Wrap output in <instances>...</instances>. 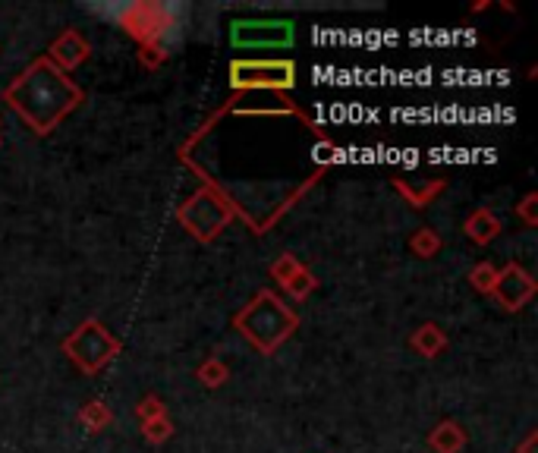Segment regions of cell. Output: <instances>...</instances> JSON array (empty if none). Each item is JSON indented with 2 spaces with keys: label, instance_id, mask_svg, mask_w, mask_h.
I'll list each match as a JSON object with an SVG mask.
<instances>
[{
  "label": "cell",
  "instance_id": "1",
  "mask_svg": "<svg viewBox=\"0 0 538 453\" xmlns=\"http://www.w3.org/2000/svg\"><path fill=\"white\" fill-rule=\"evenodd\" d=\"M4 101L35 136L45 139L85 101V92L41 54L7 85Z\"/></svg>",
  "mask_w": 538,
  "mask_h": 453
},
{
  "label": "cell",
  "instance_id": "2",
  "mask_svg": "<svg viewBox=\"0 0 538 453\" xmlns=\"http://www.w3.org/2000/svg\"><path fill=\"white\" fill-rule=\"evenodd\" d=\"M95 16L111 19L129 38L139 41V48H161L167 57L183 38V26L189 7L186 4H164V0H126V4H82Z\"/></svg>",
  "mask_w": 538,
  "mask_h": 453
},
{
  "label": "cell",
  "instance_id": "3",
  "mask_svg": "<svg viewBox=\"0 0 538 453\" xmlns=\"http://www.w3.org/2000/svg\"><path fill=\"white\" fill-rule=\"evenodd\" d=\"M233 328L262 356H274L299 328V312L277 290H258L233 315Z\"/></svg>",
  "mask_w": 538,
  "mask_h": 453
},
{
  "label": "cell",
  "instance_id": "4",
  "mask_svg": "<svg viewBox=\"0 0 538 453\" xmlns=\"http://www.w3.org/2000/svg\"><path fill=\"white\" fill-rule=\"evenodd\" d=\"M60 350L76 365L82 375H98L123 353V340L111 334L101 318H85L60 340Z\"/></svg>",
  "mask_w": 538,
  "mask_h": 453
},
{
  "label": "cell",
  "instance_id": "5",
  "mask_svg": "<svg viewBox=\"0 0 538 453\" xmlns=\"http://www.w3.org/2000/svg\"><path fill=\"white\" fill-rule=\"evenodd\" d=\"M177 221L196 243H214L233 224V211L214 189L199 186L177 205Z\"/></svg>",
  "mask_w": 538,
  "mask_h": 453
},
{
  "label": "cell",
  "instance_id": "6",
  "mask_svg": "<svg viewBox=\"0 0 538 453\" xmlns=\"http://www.w3.org/2000/svg\"><path fill=\"white\" fill-rule=\"evenodd\" d=\"M230 89L236 95L246 92H274L287 95L296 89V63L293 60H230Z\"/></svg>",
  "mask_w": 538,
  "mask_h": 453
},
{
  "label": "cell",
  "instance_id": "7",
  "mask_svg": "<svg viewBox=\"0 0 538 453\" xmlns=\"http://www.w3.org/2000/svg\"><path fill=\"white\" fill-rule=\"evenodd\" d=\"M296 41L290 19H233L230 45L236 51H284Z\"/></svg>",
  "mask_w": 538,
  "mask_h": 453
},
{
  "label": "cell",
  "instance_id": "8",
  "mask_svg": "<svg viewBox=\"0 0 538 453\" xmlns=\"http://www.w3.org/2000/svg\"><path fill=\"white\" fill-rule=\"evenodd\" d=\"M538 293V284L535 277L516 262H507L504 268H498V277H494V287H491V296L494 302L504 309V312H520L526 309L529 302L535 299Z\"/></svg>",
  "mask_w": 538,
  "mask_h": 453
},
{
  "label": "cell",
  "instance_id": "9",
  "mask_svg": "<svg viewBox=\"0 0 538 453\" xmlns=\"http://www.w3.org/2000/svg\"><path fill=\"white\" fill-rule=\"evenodd\" d=\"M57 70H63V73H73V70H79L85 60L92 57V45H89V38H85L79 29H63L54 41H51V48H48V54H45Z\"/></svg>",
  "mask_w": 538,
  "mask_h": 453
},
{
  "label": "cell",
  "instance_id": "10",
  "mask_svg": "<svg viewBox=\"0 0 538 453\" xmlns=\"http://www.w3.org/2000/svg\"><path fill=\"white\" fill-rule=\"evenodd\" d=\"M463 233L476 246H488V243H494L504 233V224H501V218L491 208H472L469 218L463 221Z\"/></svg>",
  "mask_w": 538,
  "mask_h": 453
},
{
  "label": "cell",
  "instance_id": "11",
  "mask_svg": "<svg viewBox=\"0 0 538 453\" xmlns=\"http://www.w3.org/2000/svg\"><path fill=\"white\" fill-rule=\"evenodd\" d=\"M447 347H450V337L435 321H425V325H419L410 334V350L422 359H438L441 353H447Z\"/></svg>",
  "mask_w": 538,
  "mask_h": 453
},
{
  "label": "cell",
  "instance_id": "12",
  "mask_svg": "<svg viewBox=\"0 0 538 453\" xmlns=\"http://www.w3.org/2000/svg\"><path fill=\"white\" fill-rule=\"evenodd\" d=\"M428 447L432 453H463L466 450V428L457 419H441L432 431H428Z\"/></svg>",
  "mask_w": 538,
  "mask_h": 453
},
{
  "label": "cell",
  "instance_id": "13",
  "mask_svg": "<svg viewBox=\"0 0 538 453\" xmlns=\"http://www.w3.org/2000/svg\"><path fill=\"white\" fill-rule=\"evenodd\" d=\"M394 183V189L403 196V202L410 205V208H416V211H422V208H428L432 205L441 192L447 189V180H425V183H406L403 177H394L391 180Z\"/></svg>",
  "mask_w": 538,
  "mask_h": 453
},
{
  "label": "cell",
  "instance_id": "14",
  "mask_svg": "<svg viewBox=\"0 0 538 453\" xmlns=\"http://www.w3.org/2000/svg\"><path fill=\"white\" fill-rule=\"evenodd\" d=\"M79 425L89 431V435H101L104 428H111L114 422V413H111V406H107L104 400H89L82 409H79Z\"/></svg>",
  "mask_w": 538,
  "mask_h": 453
},
{
  "label": "cell",
  "instance_id": "15",
  "mask_svg": "<svg viewBox=\"0 0 538 453\" xmlns=\"http://www.w3.org/2000/svg\"><path fill=\"white\" fill-rule=\"evenodd\" d=\"M196 378H199L202 387H208V391H218V387H224L230 381V369L221 356H208L205 362H199Z\"/></svg>",
  "mask_w": 538,
  "mask_h": 453
},
{
  "label": "cell",
  "instance_id": "16",
  "mask_svg": "<svg viewBox=\"0 0 538 453\" xmlns=\"http://www.w3.org/2000/svg\"><path fill=\"white\" fill-rule=\"evenodd\" d=\"M406 246H410V252L416 258H435L441 249H444V240L432 230V227H419L410 240H406Z\"/></svg>",
  "mask_w": 538,
  "mask_h": 453
},
{
  "label": "cell",
  "instance_id": "17",
  "mask_svg": "<svg viewBox=\"0 0 538 453\" xmlns=\"http://www.w3.org/2000/svg\"><path fill=\"white\" fill-rule=\"evenodd\" d=\"M315 287H318V277L312 274V268H299L287 284L281 287L290 299H296V302H303V299H309L312 293H315Z\"/></svg>",
  "mask_w": 538,
  "mask_h": 453
},
{
  "label": "cell",
  "instance_id": "18",
  "mask_svg": "<svg viewBox=\"0 0 538 453\" xmlns=\"http://www.w3.org/2000/svg\"><path fill=\"white\" fill-rule=\"evenodd\" d=\"M299 268H306L303 262H299V255H293V252H281V255H277L274 262L268 265V274L274 277V284H277V287H284L287 280H290Z\"/></svg>",
  "mask_w": 538,
  "mask_h": 453
},
{
  "label": "cell",
  "instance_id": "19",
  "mask_svg": "<svg viewBox=\"0 0 538 453\" xmlns=\"http://www.w3.org/2000/svg\"><path fill=\"white\" fill-rule=\"evenodd\" d=\"M174 422H170V416H158V419H148V422H142V438L148 441V444H155V447H161V444H167L170 438H174Z\"/></svg>",
  "mask_w": 538,
  "mask_h": 453
},
{
  "label": "cell",
  "instance_id": "20",
  "mask_svg": "<svg viewBox=\"0 0 538 453\" xmlns=\"http://www.w3.org/2000/svg\"><path fill=\"white\" fill-rule=\"evenodd\" d=\"M494 277H498V265H491V262H476L469 268V284H472V290L482 293V296H491Z\"/></svg>",
  "mask_w": 538,
  "mask_h": 453
},
{
  "label": "cell",
  "instance_id": "21",
  "mask_svg": "<svg viewBox=\"0 0 538 453\" xmlns=\"http://www.w3.org/2000/svg\"><path fill=\"white\" fill-rule=\"evenodd\" d=\"M136 416H139V422H148V419L167 416V403H164L158 394H145V397L136 403Z\"/></svg>",
  "mask_w": 538,
  "mask_h": 453
},
{
  "label": "cell",
  "instance_id": "22",
  "mask_svg": "<svg viewBox=\"0 0 538 453\" xmlns=\"http://www.w3.org/2000/svg\"><path fill=\"white\" fill-rule=\"evenodd\" d=\"M516 218H520L526 227H538V192H526L516 205Z\"/></svg>",
  "mask_w": 538,
  "mask_h": 453
},
{
  "label": "cell",
  "instance_id": "23",
  "mask_svg": "<svg viewBox=\"0 0 538 453\" xmlns=\"http://www.w3.org/2000/svg\"><path fill=\"white\" fill-rule=\"evenodd\" d=\"M139 63L145 70H158L167 63V54L161 48H139Z\"/></svg>",
  "mask_w": 538,
  "mask_h": 453
},
{
  "label": "cell",
  "instance_id": "24",
  "mask_svg": "<svg viewBox=\"0 0 538 453\" xmlns=\"http://www.w3.org/2000/svg\"><path fill=\"white\" fill-rule=\"evenodd\" d=\"M535 444H538V431L532 428L529 435H526L520 444H516V453H535Z\"/></svg>",
  "mask_w": 538,
  "mask_h": 453
}]
</instances>
